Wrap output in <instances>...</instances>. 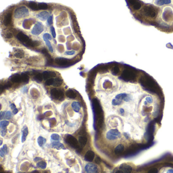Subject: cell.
Masks as SVG:
<instances>
[{
  "label": "cell",
  "instance_id": "1",
  "mask_svg": "<svg viewBox=\"0 0 173 173\" xmlns=\"http://www.w3.org/2000/svg\"><path fill=\"white\" fill-rule=\"evenodd\" d=\"M128 1L137 20L167 33L173 32V1Z\"/></svg>",
  "mask_w": 173,
  "mask_h": 173
},
{
  "label": "cell",
  "instance_id": "2",
  "mask_svg": "<svg viewBox=\"0 0 173 173\" xmlns=\"http://www.w3.org/2000/svg\"><path fill=\"white\" fill-rule=\"evenodd\" d=\"M29 14V10L25 6H21L15 9L14 13V17L16 19L25 18L28 16Z\"/></svg>",
  "mask_w": 173,
  "mask_h": 173
},
{
  "label": "cell",
  "instance_id": "3",
  "mask_svg": "<svg viewBox=\"0 0 173 173\" xmlns=\"http://www.w3.org/2000/svg\"><path fill=\"white\" fill-rule=\"evenodd\" d=\"M44 30V25L41 22H38L33 27L32 30L31 31V33L35 36H38L41 34Z\"/></svg>",
  "mask_w": 173,
  "mask_h": 173
},
{
  "label": "cell",
  "instance_id": "4",
  "mask_svg": "<svg viewBox=\"0 0 173 173\" xmlns=\"http://www.w3.org/2000/svg\"><path fill=\"white\" fill-rule=\"evenodd\" d=\"M50 94L51 97L54 99L61 100L64 97V94L61 90L57 89V88H53L50 92Z\"/></svg>",
  "mask_w": 173,
  "mask_h": 173
},
{
  "label": "cell",
  "instance_id": "5",
  "mask_svg": "<svg viewBox=\"0 0 173 173\" xmlns=\"http://www.w3.org/2000/svg\"><path fill=\"white\" fill-rule=\"evenodd\" d=\"M85 159L89 163H93V160L95 161L96 158L95 157V153L92 150H88L85 153L84 155Z\"/></svg>",
  "mask_w": 173,
  "mask_h": 173
},
{
  "label": "cell",
  "instance_id": "6",
  "mask_svg": "<svg viewBox=\"0 0 173 173\" xmlns=\"http://www.w3.org/2000/svg\"><path fill=\"white\" fill-rule=\"evenodd\" d=\"M49 16V13L46 11H42L36 15V17L43 21H44L47 19H48Z\"/></svg>",
  "mask_w": 173,
  "mask_h": 173
},
{
  "label": "cell",
  "instance_id": "7",
  "mask_svg": "<svg viewBox=\"0 0 173 173\" xmlns=\"http://www.w3.org/2000/svg\"><path fill=\"white\" fill-rule=\"evenodd\" d=\"M51 146L52 147L57 149V150H60V149H64V150H65V149L64 145L61 143L60 141H52Z\"/></svg>",
  "mask_w": 173,
  "mask_h": 173
},
{
  "label": "cell",
  "instance_id": "8",
  "mask_svg": "<svg viewBox=\"0 0 173 173\" xmlns=\"http://www.w3.org/2000/svg\"><path fill=\"white\" fill-rule=\"evenodd\" d=\"M17 38H18V40H19L23 43H26L30 41V39L29 37L27 36L26 35L23 34L22 33H19L17 35Z\"/></svg>",
  "mask_w": 173,
  "mask_h": 173
},
{
  "label": "cell",
  "instance_id": "9",
  "mask_svg": "<svg viewBox=\"0 0 173 173\" xmlns=\"http://www.w3.org/2000/svg\"><path fill=\"white\" fill-rule=\"evenodd\" d=\"M28 133H29L28 128H27V127H26V126H25V127H23L22 130V137H21L22 143L25 142Z\"/></svg>",
  "mask_w": 173,
  "mask_h": 173
},
{
  "label": "cell",
  "instance_id": "10",
  "mask_svg": "<svg viewBox=\"0 0 173 173\" xmlns=\"http://www.w3.org/2000/svg\"><path fill=\"white\" fill-rule=\"evenodd\" d=\"M71 107L75 112H79L81 108V105L80 104L77 102H73L71 104Z\"/></svg>",
  "mask_w": 173,
  "mask_h": 173
},
{
  "label": "cell",
  "instance_id": "11",
  "mask_svg": "<svg viewBox=\"0 0 173 173\" xmlns=\"http://www.w3.org/2000/svg\"><path fill=\"white\" fill-rule=\"evenodd\" d=\"M66 96L70 98V99H75L77 96L76 92L72 89H69L66 92Z\"/></svg>",
  "mask_w": 173,
  "mask_h": 173
},
{
  "label": "cell",
  "instance_id": "12",
  "mask_svg": "<svg viewBox=\"0 0 173 173\" xmlns=\"http://www.w3.org/2000/svg\"><path fill=\"white\" fill-rule=\"evenodd\" d=\"M46 142V140L44 137H43L41 136L39 137L37 139V143L38 144V145L40 147H42L43 146Z\"/></svg>",
  "mask_w": 173,
  "mask_h": 173
},
{
  "label": "cell",
  "instance_id": "13",
  "mask_svg": "<svg viewBox=\"0 0 173 173\" xmlns=\"http://www.w3.org/2000/svg\"><path fill=\"white\" fill-rule=\"evenodd\" d=\"M68 140L69 141V143L72 145V146L74 147H76V145L77 144V140H76V139L74 137L71 136H69L68 137Z\"/></svg>",
  "mask_w": 173,
  "mask_h": 173
},
{
  "label": "cell",
  "instance_id": "14",
  "mask_svg": "<svg viewBox=\"0 0 173 173\" xmlns=\"http://www.w3.org/2000/svg\"><path fill=\"white\" fill-rule=\"evenodd\" d=\"M78 142L82 146H84L87 142V138L84 136H80L78 138Z\"/></svg>",
  "mask_w": 173,
  "mask_h": 173
},
{
  "label": "cell",
  "instance_id": "15",
  "mask_svg": "<svg viewBox=\"0 0 173 173\" xmlns=\"http://www.w3.org/2000/svg\"><path fill=\"white\" fill-rule=\"evenodd\" d=\"M11 21V14L8 13L7 14L5 17L4 19V23L5 25H9Z\"/></svg>",
  "mask_w": 173,
  "mask_h": 173
},
{
  "label": "cell",
  "instance_id": "16",
  "mask_svg": "<svg viewBox=\"0 0 173 173\" xmlns=\"http://www.w3.org/2000/svg\"><path fill=\"white\" fill-rule=\"evenodd\" d=\"M158 173H173V168H163L160 170Z\"/></svg>",
  "mask_w": 173,
  "mask_h": 173
},
{
  "label": "cell",
  "instance_id": "17",
  "mask_svg": "<svg viewBox=\"0 0 173 173\" xmlns=\"http://www.w3.org/2000/svg\"><path fill=\"white\" fill-rule=\"evenodd\" d=\"M62 84V80L60 78H56L54 79V82L53 84V86H55V87H58V86H60Z\"/></svg>",
  "mask_w": 173,
  "mask_h": 173
},
{
  "label": "cell",
  "instance_id": "18",
  "mask_svg": "<svg viewBox=\"0 0 173 173\" xmlns=\"http://www.w3.org/2000/svg\"><path fill=\"white\" fill-rule=\"evenodd\" d=\"M56 62L57 64L60 65H65L68 62L67 60L65 58H57L56 60Z\"/></svg>",
  "mask_w": 173,
  "mask_h": 173
},
{
  "label": "cell",
  "instance_id": "19",
  "mask_svg": "<svg viewBox=\"0 0 173 173\" xmlns=\"http://www.w3.org/2000/svg\"><path fill=\"white\" fill-rule=\"evenodd\" d=\"M0 150H1L3 151V152L5 154V155H7L9 153V148L8 147V146H7V145L5 144L3 145V146L1 148V149H0ZM5 157V156H4Z\"/></svg>",
  "mask_w": 173,
  "mask_h": 173
},
{
  "label": "cell",
  "instance_id": "20",
  "mask_svg": "<svg viewBox=\"0 0 173 173\" xmlns=\"http://www.w3.org/2000/svg\"><path fill=\"white\" fill-rule=\"evenodd\" d=\"M51 139L54 141H60L61 140V137L57 133H53L51 135Z\"/></svg>",
  "mask_w": 173,
  "mask_h": 173
},
{
  "label": "cell",
  "instance_id": "21",
  "mask_svg": "<svg viewBox=\"0 0 173 173\" xmlns=\"http://www.w3.org/2000/svg\"><path fill=\"white\" fill-rule=\"evenodd\" d=\"M9 122L7 120H1L0 122V128L6 127L9 125Z\"/></svg>",
  "mask_w": 173,
  "mask_h": 173
},
{
  "label": "cell",
  "instance_id": "22",
  "mask_svg": "<svg viewBox=\"0 0 173 173\" xmlns=\"http://www.w3.org/2000/svg\"><path fill=\"white\" fill-rule=\"evenodd\" d=\"M44 41L45 42V43H46V45L47 46V47H48V48H49V50L51 52H53V47H52V46L51 44V43L50 42L49 40H46H46H44Z\"/></svg>",
  "mask_w": 173,
  "mask_h": 173
},
{
  "label": "cell",
  "instance_id": "23",
  "mask_svg": "<svg viewBox=\"0 0 173 173\" xmlns=\"http://www.w3.org/2000/svg\"><path fill=\"white\" fill-rule=\"evenodd\" d=\"M38 8L39 9H46L48 8V5H47V4L45 3H39L38 4Z\"/></svg>",
  "mask_w": 173,
  "mask_h": 173
},
{
  "label": "cell",
  "instance_id": "24",
  "mask_svg": "<svg viewBox=\"0 0 173 173\" xmlns=\"http://www.w3.org/2000/svg\"><path fill=\"white\" fill-rule=\"evenodd\" d=\"M29 6L33 10H36L38 8V4L35 2H31L29 4Z\"/></svg>",
  "mask_w": 173,
  "mask_h": 173
},
{
  "label": "cell",
  "instance_id": "25",
  "mask_svg": "<svg viewBox=\"0 0 173 173\" xmlns=\"http://www.w3.org/2000/svg\"><path fill=\"white\" fill-rule=\"evenodd\" d=\"M43 40H52V37L49 33H45L43 36Z\"/></svg>",
  "mask_w": 173,
  "mask_h": 173
},
{
  "label": "cell",
  "instance_id": "26",
  "mask_svg": "<svg viewBox=\"0 0 173 173\" xmlns=\"http://www.w3.org/2000/svg\"><path fill=\"white\" fill-rule=\"evenodd\" d=\"M12 117V113L10 111H8L5 112V118L6 119H10Z\"/></svg>",
  "mask_w": 173,
  "mask_h": 173
},
{
  "label": "cell",
  "instance_id": "27",
  "mask_svg": "<svg viewBox=\"0 0 173 173\" xmlns=\"http://www.w3.org/2000/svg\"><path fill=\"white\" fill-rule=\"evenodd\" d=\"M54 82V79L52 78L51 79H48V80H47L46 82H45V85L47 86H50L53 85Z\"/></svg>",
  "mask_w": 173,
  "mask_h": 173
},
{
  "label": "cell",
  "instance_id": "28",
  "mask_svg": "<svg viewBox=\"0 0 173 173\" xmlns=\"http://www.w3.org/2000/svg\"><path fill=\"white\" fill-rule=\"evenodd\" d=\"M7 133V128L6 127L1 128V131H0V133L2 137L5 136Z\"/></svg>",
  "mask_w": 173,
  "mask_h": 173
},
{
  "label": "cell",
  "instance_id": "29",
  "mask_svg": "<svg viewBox=\"0 0 173 173\" xmlns=\"http://www.w3.org/2000/svg\"><path fill=\"white\" fill-rule=\"evenodd\" d=\"M53 16L51 15L49 17L48 19H47V23H48V25H51L53 23Z\"/></svg>",
  "mask_w": 173,
  "mask_h": 173
},
{
  "label": "cell",
  "instance_id": "30",
  "mask_svg": "<svg viewBox=\"0 0 173 173\" xmlns=\"http://www.w3.org/2000/svg\"><path fill=\"white\" fill-rule=\"evenodd\" d=\"M76 51L74 50H71V51H66L65 52V54L66 55V56H72L75 54Z\"/></svg>",
  "mask_w": 173,
  "mask_h": 173
},
{
  "label": "cell",
  "instance_id": "31",
  "mask_svg": "<svg viewBox=\"0 0 173 173\" xmlns=\"http://www.w3.org/2000/svg\"><path fill=\"white\" fill-rule=\"evenodd\" d=\"M50 31H51V34H52V36L54 38H55L56 37V31H55V29L54 27L53 26H51L50 27Z\"/></svg>",
  "mask_w": 173,
  "mask_h": 173
},
{
  "label": "cell",
  "instance_id": "32",
  "mask_svg": "<svg viewBox=\"0 0 173 173\" xmlns=\"http://www.w3.org/2000/svg\"><path fill=\"white\" fill-rule=\"evenodd\" d=\"M43 78H44V79H47L49 78L50 76V74L49 72H45L44 73V75H43Z\"/></svg>",
  "mask_w": 173,
  "mask_h": 173
},
{
  "label": "cell",
  "instance_id": "33",
  "mask_svg": "<svg viewBox=\"0 0 173 173\" xmlns=\"http://www.w3.org/2000/svg\"><path fill=\"white\" fill-rule=\"evenodd\" d=\"M43 76L42 75V74H39L36 76V79L37 80L39 81H42L43 80Z\"/></svg>",
  "mask_w": 173,
  "mask_h": 173
},
{
  "label": "cell",
  "instance_id": "34",
  "mask_svg": "<svg viewBox=\"0 0 173 173\" xmlns=\"http://www.w3.org/2000/svg\"><path fill=\"white\" fill-rule=\"evenodd\" d=\"M12 80L14 82H18L20 81V78H19V76H15L12 79Z\"/></svg>",
  "mask_w": 173,
  "mask_h": 173
},
{
  "label": "cell",
  "instance_id": "35",
  "mask_svg": "<svg viewBox=\"0 0 173 173\" xmlns=\"http://www.w3.org/2000/svg\"><path fill=\"white\" fill-rule=\"evenodd\" d=\"M5 112H1L0 113V118L2 120L3 118H5Z\"/></svg>",
  "mask_w": 173,
  "mask_h": 173
},
{
  "label": "cell",
  "instance_id": "36",
  "mask_svg": "<svg viewBox=\"0 0 173 173\" xmlns=\"http://www.w3.org/2000/svg\"><path fill=\"white\" fill-rule=\"evenodd\" d=\"M18 112V109H16H16H14L13 110V111H12V113H13V114H16Z\"/></svg>",
  "mask_w": 173,
  "mask_h": 173
},
{
  "label": "cell",
  "instance_id": "37",
  "mask_svg": "<svg viewBox=\"0 0 173 173\" xmlns=\"http://www.w3.org/2000/svg\"><path fill=\"white\" fill-rule=\"evenodd\" d=\"M15 56H16L17 57H19V58H21L22 56H21V54L20 53H16L15 54Z\"/></svg>",
  "mask_w": 173,
  "mask_h": 173
},
{
  "label": "cell",
  "instance_id": "38",
  "mask_svg": "<svg viewBox=\"0 0 173 173\" xmlns=\"http://www.w3.org/2000/svg\"><path fill=\"white\" fill-rule=\"evenodd\" d=\"M10 108L11 109H12L13 110L15 109H16V106L14 104H11L10 105Z\"/></svg>",
  "mask_w": 173,
  "mask_h": 173
},
{
  "label": "cell",
  "instance_id": "39",
  "mask_svg": "<svg viewBox=\"0 0 173 173\" xmlns=\"http://www.w3.org/2000/svg\"><path fill=\"white\" fill-rule=\"evenodd\" d=\"M22 90H23V92H27V87H24L23 88Z\"/></svg>",
  "mask_w": 173,
  "mask_h": 173
},
{
  "label": "cell",
  "instance_id": "40",
  "mask_svg": "<svg viewBox=\"0 0 173 173\" xmlns=\"http://www.w3.org/2000/svg\"><path fill=\"white\" fill-rule=\"evenodd\" d=\"M2 143H3V141H2V139H1V144H0V145H1H1H2Z\"/></svg>",
  "mask_w": 173,
  "mask_h": 173
}]
</instances>
